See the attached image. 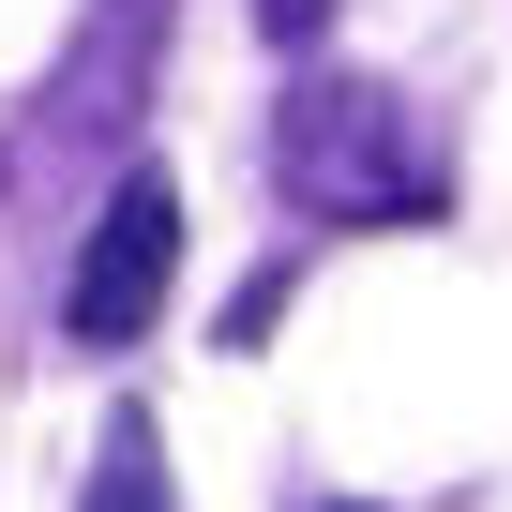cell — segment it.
I'll return each instance as SVG.
<instances>
[{
	"mask_svg": "<svg viewBox=\"0 0 512 512\" xmlns=\"http://www.w3.org/2000/svg\"><path fill=\"white\" fill-rule=\"evenodd\" d=\"M272 181L317 211V226H437L452 211V166L407 136V106L377 76H287L272 106Z\"/></svg>",
	"mask_w": 512,
	"mask_h": 512,
	"instance_id": "cell-1",
	"label": "cell"
},
{
	"mask_svg": "<svg viewBox=\"0 0 512 512\" xmlns=\"http://www.w3.org/2000/svg\"><path fill=\"white\" fill-rule=\"evenodd\" d=\"M166 272H181V181L166 166H121L91 241H76V287H61V332L76 347H136L166 317Z\"/></svg>",
	"mask_w": 512,
	"mask_h": 512,
	"instance_id": "cell-2",
	"label": "cell"
},
{
	"mask_svg": "<svg viewBox=\"0 0 512 512\" xmlns=\"http://www.w3.org/2000/svg\"><path fill=\"white\" fill-rule=\"evenodd\" d=\"M76 512H166V452H151V422H106V467H91Z\"/></svg>",
	"mask_w": 512,
	"mask_h": 512,
	"instance_id": "cell-3",
	"label": "cell"
},
{
	"mask_svg": "<svg viewBox=\"0 0 512 512\" xmlns=\"http://www.w3.org/2000/svg\"><path fill=\"white\" fill-rule=\"evenodd\" d=\"M256 31H272V46H302V31H332V0H256Z\"/></svg>",
	"mask_w": 512,
	"mask_h": 512,
	"instance_id": "cell-4",
	"label": "cell"
}]
</instances>
